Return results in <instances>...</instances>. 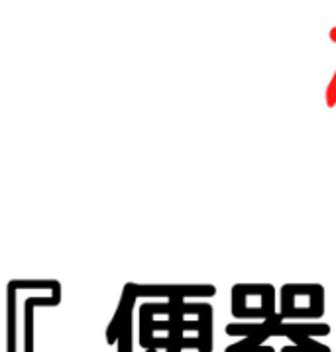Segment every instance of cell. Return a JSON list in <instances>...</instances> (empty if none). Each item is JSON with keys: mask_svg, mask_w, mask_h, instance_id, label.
Wrapping results in <instances>:
<instances>
[{"mask_svg": "<svg viewBox=\"0 0 336 352\" xmlns=\"http://www.w3.org/2000/svg\"><path fill=\"white\" fill-rule=\"evenodd\" d=\"M126 292H136L134 296H168V297H187V296H214V287L212 285H195V287H138L134 283H130Z\"/></svg>", "mask_w": 336, "mask_h": 352, "instance_id": "cell-1", "label": "cell"}, {"mask_svg": "<svg viewBox=\"0 0 336 352\" xmlns=\"http://www.w3.org/2000/svg\"><path fill=\"white\" fill-rule=\"evenodd\" d=\"M326 104L328 107H335L336 104V75L335 79L331 81V85H328V91H326Z\"/></svg>", "mask_w": 336, "mask_h": 352, "instance_id": "cell-2", "label": "cell"}, {"mask_svg": "<svg viewBox=\"0 0 336 352\" xmlns=\"http://www.w3.org/2000/svg\"><path fill=\"white\" fill-rule=\"evenodd\" d=\"M331 40H335V42H336V28L331 32Z\"/></svg>", "mask_w": 336, "mask_h": 352, "instance_id": "cell-3", "label": "cell"}]
</instances>
